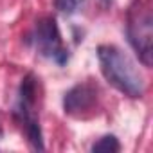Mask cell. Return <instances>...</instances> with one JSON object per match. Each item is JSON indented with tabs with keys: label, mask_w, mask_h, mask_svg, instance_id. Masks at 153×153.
I'll return each instance as SVG.
<instances>
[{
	"label": "cell",
	"mask_w": 153,
	"mask_h": 153,
	"mask_svg": "<svg viewBox=\"0 0 153 153\" xmlns=\"http://www.w3.org/2000/svg\"><path fill=\"white\" fill-rule=\"evenodd\" d=\"M97 59L105 79L121 94L137 99L144 94V79L133 59L115 45H99Z\"/></svg>",
	"instance_id": "6da1fadb"
},
{
	"label": "cell",
	"mask_w": 153,
	"mask_h": 153,
	"mask_svg": "<svg viewBox=\"0 0 153 153\" xmlns=\"http://www.w3.org/2000/svg\"><path fill=\"white\" fill-rule=\"evenodd\" d=\"M126 34L144 67L153 63V15L149 0H135L128 9Z\"/></svg>",
	"instance_id": "7a4b0ae2"
},
{
	"label": "cell",
	"mask_w": 153,
	"mask_h": 153,
	"mask_svg": "<svg viewBox=\"0 0 153 153\" xmlns=\"http://www.w3.org/2000/svg\"><path fill=\"white\" fill-rule=\"evenodd\" d=\"M34 45H36L38 52L42 56L56 61L58 65H65L68 61V51L63 47L58 24L51 16H45V18H42V20L36 22Z\"/></svg>",
	"instance_id": "3957f363"
},
{
	"label": "cell",
	"mask_w": 153,
	"mask_h": 153,
	"mask_svg": "<svg viewBox=\"0 0 153 153\" xmlns=\"http://www.w3.org/2000/svg\"><path fill=\"white\" fill-rule=\"evenodd\" d=\"M97 88L92 83H79L65 92L63 110L72 117H85L97 106Z\"/></svg>",
	"instance_id": "277c9868"
},
{
	"label": "cell",
	"mask_w": 153,
	"mask_h": 153,
	"mask_svg": "<svg viewBox=\"0 0 153 153\" xmlns=\"http://www.w3.org/2000/svg\"><path fill=\"white\" fill-rule=\"evenodd\" d=\"M22 124L25 126V135H27V140L31 144L33 149L36 151H43L45 146H43V135H42V128H40V123L36 121L34 115L31 117H25L22 121Z\"/></svg>",
	"instance_id": "5b68a950"
},
{
	"label": "cell",
	"mask_w": 153,
	"mask_h": 153,
	"mask_svg": "<svg viewBox=\"0 0 153 153\" xmlns=\"http://www.w3.org/2000/svg\"><path fill=\"white\" fill-rule=\"evenodd\" d=\"M119 149H121V144L115 135H105L92 146L94 153H117Z\"/></svg>",
	"instance_id": "8992f818"
},
{
	"label": "cell",
	"mask_w": 153,
	"mask_h": 153,
	"mask_svg": "<svg viewBox=\"0 0 153 153\" xmlns=\"http://www.w3.org/2000/svg\"><path fill=\"white\" fill-rule=\"evenodd\" d=\"M83 2L85 0H54V6L63 15H74L76 11H79Z\"/></svg>",
	"instance_id": "52a82bcc"
},
{
	"label": "cell",
	"mask_w": 153,
	"mask_h": 153,
	"mask_svg": "<svg viewBox=\"0 0 153 153\" xmlns=\"http://www.w3.org/2000/svg\"><path fill=\"white\" fill-rule=\"evenodd\" d=\"M112 2H114V0H101L103 7H110V6H112Z\"/></svg>",
	"instance_id": "ba28073f"
}]
</instances>
